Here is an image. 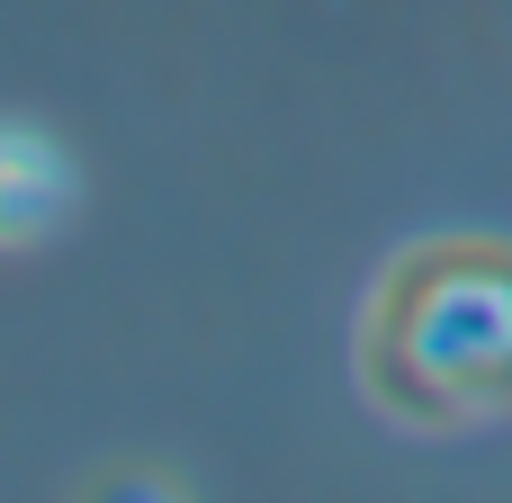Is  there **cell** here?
Listing matches in <instances>:
<instances>
[{
	"mask_svg": "<svg viewBox=\"0 0 512 503\" xmlns=\"http://www.w3.org/2000/svg\"><path fill=\"white\" fill-rule=\"evenodd\" d=\"M72 216H81V153L54 126L0 108V252H45L63 243Z\"/></svg>",
	"mask_w": 512,
	"mask_h": 503,
	"instance_id": "obj_2",
	"label": "cell"
},
{
	"mask_svg": "<svg viewBox=\"0 0 512 503\" xmlns=\"http://www.w3.org/2000/svg\"><path fill=\"white\" fill-rule=\"evenodd\" d=\"M351 387L414 441L512 423V234L450 225L396 243L351 315Z\"/></svg>",
	"mask_w": 512,
	"mask_h": 503,
	"instance_id": "obj_1",
	"label": "cell"
}]
</instances>
